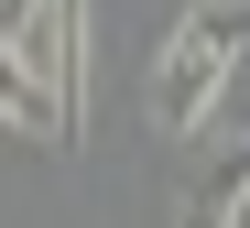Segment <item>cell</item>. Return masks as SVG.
<instances>
[{
	"label": "cell",
	"mask_w": 250,
	"mask_h": 228,
	"mask_svg": "<svg viewBox=\"0 0 250 228\" xmlns=\"http://www.w3.org/2000/svg\"><path fill=\"white\" fill-rule=\"evenodd\" d=\"M239 43H250V0H196V11L163 33V55H152V120L174 130V142H196V130L218 120L229 76H239Z\"/></svg>",
	"instance_id": "1"
},
{
	"label": "cell",
	"mask_w": 250,
	"mask_h": 228,
	"mask_svg": "<svg viewBox=\"0 0 250 228\" xmlns=\"http://www.w3.org/2000/svg\"><path fill=\"white\" fill-rule=\"evenodd\" d=\"M11 55L55 87V120H65V142H76V130H87V76H98V55H87V0H44Z\"/></svg>",
	"instance_id": "2"
},
{
	"label": "cell",
	"mask_w": 250,
	"mask_h": 228,
	"mask_svg": "<svg viewBox=\"0 0 250 228\" xmlns=\"http://www.w3.org/2000/svg\"><path fill=\"white\" fill-rule=\"evenodd\" d=\"M0 130H33V142H65V120H55V87L33 76L11 43H0Z\"/></svg>",
	"instance_id": "3"
},
{
	"label": "cell",
	"mask_w": 250,
	"mask_h": 228,
	"mask_svg": "<svg viewBox=\"0 0 250 228\" xmlns=\"http://www.w3.org/2000/svg\"><path fill=\"white\" fill-rule=\"evenodd\" d=\"M33 11H44V0H0V43H22V33H33Z\"/></svg>",
	"instance_id": "4"
},
{
	"label": "cell",
	"mask_w": 250,
	"mask_h": 228,
	"mask_svg": "<svg viewBox=\"0 0 250 228\" xmlns=\"http://www.w3.org/2000/svg\"><path fill=\"white\" fill-rule=\"evenodd\" d=\"M218 228H250V185H239V196H229V217H218Z\"/></svg>",
	"instance_id": "5"
}]
</instances>
